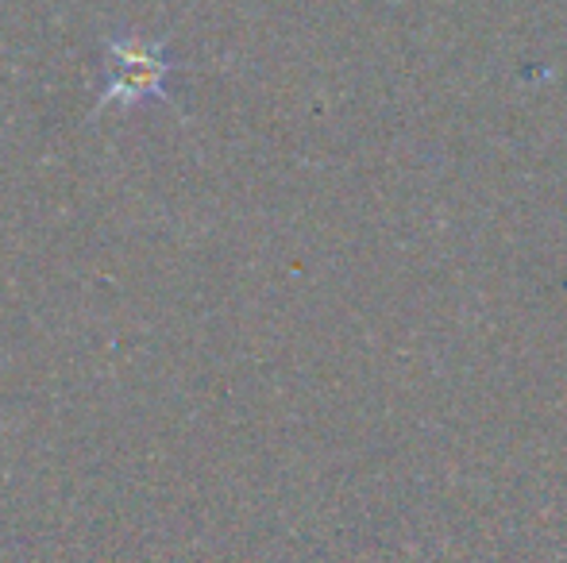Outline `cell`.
Instances as JSON below:
<instances>
[{
  "instance_id": "1",
  "label": "cell",
  "mask_w": 567,
  "mask_h": 563,
  "mask_svg": "<svg viewBox=\"0 0 567 563\" xmlns=\"http://www.w3.org/2000/svg\"><path fill=\"white\" fill-rule=\"evenodd\" d=\"M174 74V54L158 39H143L135 31H113L105 39V85L97 108L143 105L166 101V82Z\"/></svg>"
}]
</instances>
